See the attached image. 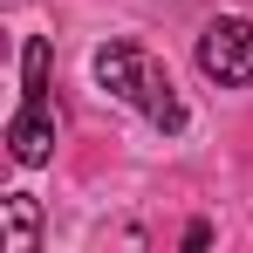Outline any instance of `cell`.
<instances>
[{
	"instance_id": "obj_4",
	"label": "cell",
	"mask_w": 253,
	"mask_h": 253,
	"mask_svg": "<svg viewBox=\"0 0 253 253\" xmlns=\"http://www.w3.org/2000/svg\"><path fill=\"white\" fill-rule=\"evenodd\" d=\"M42 240V206L28 192H7V253H35Z\"/></svg>"
},
{
	"instance_id": "obj_1",
	"label": "cell",
	"mask_w": 253,
	"mask_h": 253,
	"mask_svg": "<svg viewBox=\"0 0 253 253\" xmlns=\"http://www.w3.org/2000/svg\"><path fill=\"white\" fill-rule=\"evenodd\" d=\"M96 83L110 89L117 103L144 110L165 137H178V130H185V103H178L171 76H165V69H158L137 42H103V48H96Z\"/></svg>"
},
{
	"instance_id": "obj_2",
	"label": "cell",
	"mask_w": 253,
	"mask_h": 253,
	"mask_svg": "<svg viewBox=\"0 0 253 253\" xmlns=\"http://www.w3.org/2000/svg\"><path fill=\"white\" fill-rule=\"evenodd\" d=\"M199 69H206L219 89H247L253 83V21H240V14L206 21V35H199Z\"/></svg>"
},
{
	"instance_id": "obj_3",
	"label": "cell",
	"mask_w": 253,
	"mask_h": 253,
	"mask_svg": "<svg viewBox=\"0 0 253 253\" xmlns=\"http://www.w3.org/2000/svg\"><path fill=\"white\" fill-rule=\"evenodd\" d=\"M7 151L28 171L55 158V110H48V96H21V110L7 117Z\"/></svg>"
}]
</instances>
